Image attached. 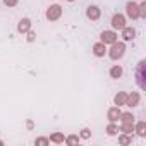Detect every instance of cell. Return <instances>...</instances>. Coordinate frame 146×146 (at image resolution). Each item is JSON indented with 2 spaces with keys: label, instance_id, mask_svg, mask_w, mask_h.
<instances>
[{
  "label": "cell",
  "instance_id": "5bb4252c",
  "mask_svg": "<svg viewBox=\"0 0 146 146\" xmlns=\"http://www.w3.org/2000/svg\"><path fill=\"white\" fill-rule=\"evenodd\" d=\"M136 132H137L139 136H146V124H144V122H139V124L136 125Z\"/></svg>",
  "mask_w": 146,
  "mask_h": 146
},
{
  "label": "cell",
  "instance_id": "9a60e30c",
  "mask_svg": "<svg viewBox=\"0 0 146 146\" xmlns=\"http://www.w3.org/2000/svg\"><path fill=\"white\" fill-rule=\"evenodd\" d=\"M50 141H53V143H64L65 139H64V134L55 132V134H52V136H50Z\"/></svg>",
  "mask_w": 146,
  "mask_h": 146
},
{
  "label": "cell",
  "instance_id": "cb8c5ba5",
  "mask_svg": "<svg viewBox=\"0 0 146 146\" xmlns=\"http://www.w3.org/2000/svg\"><path fill=\"white\" fill-rule=\"evenodd\" d=\"M81 137L88 139V137H90V129H83V131H81Z\"/></svg>",
  "mask_w": 146,
  "mask_h": 146
},
{
  "label": "cell",
  "instance_id": "7402d4cb",
  "mask_svg": "<svg viewBox=\"0 0 146 146\" xmlns=\"http://www.w3.org/2000/svg\"><path fill=\"white\" fill-rule=\"evenodd\" d=\"M119 143H122V144H129V143H131V137H129V136H120V137H119Z\"/></svg>",
  "mask_w": 146,
  "mask_h": 146
},
{
  "label": "cell",
  "instance_id": "3957f363",
  "mask_svg": "<svg viewBox=\"0 0 146 146\" xmlns=\"http://www.w3.org/2000/svg\"><path fill=\"white\" fill-rule=\"evenodd\" d=\"M112 26H113L115 29L125 28V19H124V16H122V14H115V16L112 17Z\"/></svg>",
  "mask_w": 146,
  "mask_h": 146
},
{
  "label": "cell",
  "instance_id": "8992f818",
  "mask_svg": "<svg viewBox=\"0 0 146 146\" xmlns=\"http://www.w3.org/2000/svg\"><path fill=\"white\" fill-rule=\"evenodd\" d=\"M86 16H88L90 19L96 21V19L100 17V9H98L96 5H91V7H88V12H86Z\"/></svg>",
  "mask_w": 146,
  "mask_h": 146
},
{
  "label": "cell",
  "instance_id": "d4e9b609",
  "mask_svg": "<svg viewBox=\"0 0 146 146\" xmlns=\"http://www.w3.org/2000/svg\"><path fill=\"white\" fill-rule=\"evenodd\" d=\"M28 40H29V41H33V40H35V33H29V36H28Z\"/></svg>",
  "mask_w": 146,
  "mask_h": 146
},
{
  "label": "cell",
  "instance_id": "277c9868",
  "mask_svg": "<svg viewBox=\"0 0 146 146\" xmlns=\"http://www.w3.org/2000/svg\"><path fill=\"white\" fill-rule=\"evenodd\" d=\"M113 41H117V35H115L113 31H103V33H102V43H103V45L113 43Z\"/></svg>",
  "mask_w": 146,
  "mask_h": 146
},
{
  "label": "cell",
  "instance_id": "484cf974",
  "mask_svg": "<svg viewBox=\"0 0 146 146\" xmlns=\"http://www.w3.org/2000/svg\"><path fill=\"white\" fill-rule=\"evenodd\" d=\"M69 2H72V0H69Z\"/></svg>",
  "mask_w": 146,
  "mask_h": 146
},
{
  "label": "cell",
  "instance_id": "2e32d148",
  "mask_svg": "<svg viewBox=\"0 0 146 146\" xmlns=\"http://www.w3.org/2000/svg\"><path fill=\"white\" fill-rule=\"evenodd\" d=\"M143 65H144V62H141V65H139V70H137V81H139L141 88H144V83H143Z\"/></svg>",
  "mask_w": 146,
  "mask_h": 146
},
{
  "label": "cell",
  "instance_id": "d6986e66",
  "mask_svg": "<svg viewBox=\"0 0 146 146\" xmlns=\"http://www.w3.org/2000/svg\"><path fill=\"white\" fill-rule=\"evenodd\" d=\"M107 132H108L110 136H113V134H117V132H119V127H117V125H113V124H110V125L107 127Z\"/></svg>",
  "mask_w": 146,
  "mask_h": 146
},
{
  "label": "cell",
  "instance_id": "4fadbf2b",
  "mask_svg": "<svg viewBox=\"0 0 146 146\" xmlns=\"http://www.w3.org/2000/svg\"><path fill=\"white\" fill-rule=\"evenodd\" d=\"M125 100H127V95H125V93H119V95L115 96V103H117V105H125Z\"/></svg>",
  "mask_w": 146,
  "mask_h": 146
},
{
  "label": "cell",
  "instance_id": "9c48e42d",
  "mask_svg": "<svg viewBox=\"0 0 146 146\" xmlns=\"http://www.w3.org/2000/svg\"><path fill=\"white\" fill-rule=\"evenodd\" d=\"M137 102H139V95H137V93H132V95H129V96H127V100H125V105H129V107H134V105H137Z\"/></svg>",
  "mask_w": 146,
  "mask_h": 146
},
{
  "label": "cell",
  "instance_id": "52a82bcc",
  "mask_svg": "<svg viewBox=\"0 0 146 146\" xmlns=\"http://www.w3.org/2000/svg\"><path fill=\"white\" fill-rule=\"evenodd\" d=\"M119 117H120V110H119V107H113V108L108 110V119H110V122L119 120Z\"/></svg>",
  "mask_w": 146,
  "mask_h": 146
},
{
  "label": "cell",
  "instance_id": "ac0fdd59",
  "mask_svg": "<svg viewBox=\"0 0 146 146\" xmlns=\"http://www.w3.org/2000/svg\"><path fill=\"white\" fill-rule=\"evenodd\" d=\"M120 117H122V122H127V124H132V115L131 113H120Z\"/></svg>",
  "mask_w": 146,
  "mask_h": 146
},
{
  "label": "cell",
  "instance_id": "6da1fadb",
  "mask_svg": "<svg viewBox=\"0 0 146 146\" xmlns=\"http://www.w3.org/2000/svg\"><path fill=\"white\" fill-rule=\"evenodd\" d=\"M124 52H125V45L113 41V43H112V48H110V52H108V55H110V58L117 60V58H120V57L124 55Z\"/></svg>",
  "mask_w": 146,
  "mask_h": 146
},
{
  "label": "cell",
  "instance_id": "603a6c76",
  "mask_svg": "<svg viewBox=\"0 0 146 146\" xmlns=\"http://www.w3.org/2000/svg\"><path fill=\"white\" fill-rule=\"evenodd\" d=\"M4 4L9 5V7H14V5L17 4V0H4Z\"/></svg>",
  "mask_w": 146,
  "mask_h": 146
},
{
  "label": "cell",
  "instance_id": "ffe728a7",
  "mask_svg": "<svg viewBox=\"0 0 146 146\" xmlns=\"http://www.w3.org/2000/svg\"><path fill=\"white\" fill-rule=\"evenodd\" d=\"M78 141H79V137H78V136H69V137L65 139V143H67V144H70V146H72V144H78Z\"/></svg>",
  "mask_w": 146,
  "mask_h": 146
},
{
  "label": "cell",
  "instance_id": "5b68a950",
  "mask_svg": "<svg viewBox=\"0 0 146 146\" xmlns=\"http://www.w3.org/2000/svg\"><path fill=\"white\" fill-rule=\"evenodd\" d=\"M127 16L132 17V19H137V17H139V7H137L134 2H129V4H127Z\"/></svg>",
  "mask_w": 146,
  "mask_h": 146
},
{
  "label": "cell",
  "instance_id": "30bf717a",
  "mask_svg": "<svg viewBox=\"0 0 146 146\" xmlns=\"http://www.w3.org/2000/svg\"><path fill=\"white\" fill-rule=\"evenodd\" d=\"M134 35H136V31H134L132 28H122V36H124V40H132Z\"/></svg>",
  "mask_w": 146,
  "mask_h": 146
},
{
  "label": "cell",
  "instance_id": "ba28073f",
  "mask_svg": "<svg viewBox=\"0 0 146 146\" xmlns=\"http://www.w3.org/2000/svg\"><path fill=\"white\" fill-rule=\"evenodd\" d=\"M29 28H31V21H29V19H23V21L19 23V26H17V29H19L21 33L29 31Z\"/></svg>",
  "mask_w": 146,
  "mask_h": 146
},
{
  "label": "cell",
  "instance_id": "e0dca14e",
  "mask_svg": "<svg viewBox=\"0 0 146 146\" xmlns=\"http://www.w3.org/2000/svg\"><path fill=\"white\" fill-rule=\"evenodd\" d=\"M120 131H122V132H125V134H131V132H132V124L124 122V124H122V127H120Z\"/></svg>",
  "mask_w": 146,
  "mask_h": 146
},
{
  "label": "cell",
  "instance_id": "8fae6325",
  "mask_svg": "<svg viewBox=\"0 0 146 146\" xmlns=\"http://www.w3.org/2000/svg\"><path fill=\"white\" fill-rule=\"evenodd\" d=\"M93 52H95L96 57H103V55H105V45H103V43H96V45L93 46Z\"/></svg>",
  "mask_w": 146,
  "mask_h": 146
},
{
  "label": "cell",
  "instance_id": "44dd1931",
  "mask_svg": "<svg viewBox=\"0 0 146 146\" xmlns=\"http://www.w3.org/2000/svg\"><path fill=\"white\" fill-rule=\"evenodd\" d=\"M36 144H38V146H46V144H48V139H46V137H38V139H36Z\"/></svg>",
  "mask_w": 146,
  "mask_h": 146
},
{
  "label": "cell",
  "instance_id": "7c38bea8",
  "mask_svg": "<svg viewBox=\"0 0 146 146\" xmlns=\"http://www.w3.org/2000/svg\"><path fill=\"white\" fill-rule=\"evenodd\" d=\"M110 76H112L113 79H119V78L122 76V67H120V65L112 67V69H110Z\"/></svg>",
  "mask_w": 146,
  "mask_h": 146
},
{
  "label": "cell",
  "instance_id": "7a4b0ae2",
  "mask_svg": "<svg viewBox=\"0 0 146 146\" xmlns=\"http://www.w3.org/2000/svg\"><path fill=\"white\" fill-rule=\"evenodd\" d=\"M60 14H62V7H60V5H52V7L46 11V17H48L50 21H57V19L60 17Z\"/></svg>",
  "mask_w": 146,
  "mask_h": 146
}]
</instances>
